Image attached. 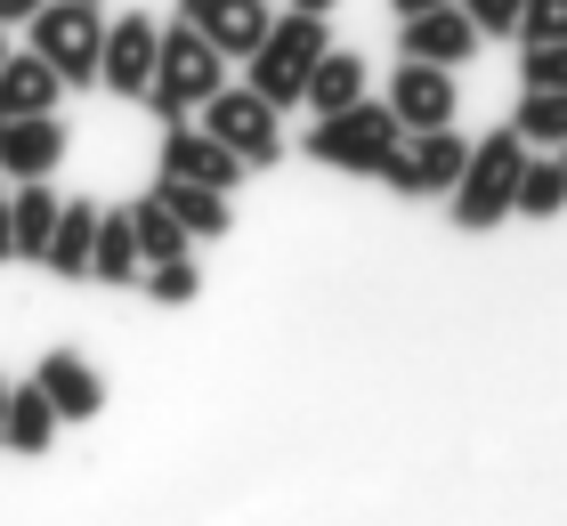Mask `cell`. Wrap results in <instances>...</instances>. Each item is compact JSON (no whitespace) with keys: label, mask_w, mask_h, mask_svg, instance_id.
I'll return each instance as SVG.
<instances>
[{"label":"cell","mask_w":567,"mask_h":526,"mask_svg":"<svg viewBox=\"0 0 567 526\" xmlns=\"http://www.w3.org/2000/svg\"><path fill=\"white\" fill-rule=\"evenodd\" d=\"M33 9H41V0H0V24H24Z\"/></svg>","instance_id":"30"},{"label":"cell","mask_w":567,"mask_h":526,"mask_svg":"<svg viewBox=\"0 0 567 526\" xmlns=\"http://www.w3.org/2000/svg\"><path fill=\"white\" fill-rule=\"evenodd\" d=\"M154 195L187 219V235H227V187H203V178H154Z\"/></svg>","instance_id":"22"},{"label":"cell","mask_w":567,"mask_h":526,"mask_svg":"<svg viewBox=\"0 0 567 526\" xmlns=\"http://www.w3.org/2000/svg\"><path fill=\"white\" fill-rule=\"evenodd\" d=\"M519 138L527 146H559L567 138V90H519Z\"/></svg>","instance_id":"24"},{"label":"cell","mask_w":567,"mask_h":526,"mask_svg":"<svg viewBox=\"0 0 567 526\" xmlns=\"http://www.w3.org/2000/svg\"><path fill=\"white\" fill-rule=\"evenodd\" d=\"M519 41H567V0H527Z\"/></svg>","instance_id":"28"},{"label":"cell","mask_w":567,"mask_h":526,"mask_svg":"<svg viewBox=\"0 0 567 526\" xmlns=\"http://www.w3.org/2000/svg\"><path fill=\"white\" fill-rule=\"evenodd\" d=\"M97 283H138L146 276V251H138V219L131 210H97Z\"/></svg>","instance_id":"19"},{"label":"cell","mask_w":567,"mask_h":526,"mask_svg":"<svg viewBox=\"0 0 567 526\" xmlns=\"http://www.w3.org/2000/svg\"><path fill=\"white\" fill-rule=\"evenodd\" d=\"M17 259V187H0V268Z\"/></svg>","instance_id":"29"},{"label":"cell","mask_w":567,"mask_h":526,"mask_svg":"<svg viewBox=\"0 0 567 526\" xmlns=\"http://www.w3.org/2000/svg\"><path fill=\"white\" fill-rule=\"evenodd\" d=\"M244 171H251V163H244L227 138H212L203 122H171V130H163V178H203V187H227V195H236Z\"/></svg>","instance_id":"9"},{"label":"cell","mask_w":567,"mask_h":526,"mask_svg":"<svg viewBox=\"0 0 567 526\" xmlns=\"http://www.w3.org/2000/svg\"><path fill=\"white\" fill-rule=\"evenodd\" d=\"M146 292L163 308H187L203 292V268H195V259H163V268H146Z\"/></svg>","instance_id":"26"},{"label":"cell","mask_w":567,"mask_h":526,"mask_svg":"<svg viewBox=\"0 0 567 526\" xmlns=\"http://www.w3.org/2000/svg\"><path fill=\"white\" fill-rule=\"evenodd\" d=\"M405 146V122H398V105L390 97H357L341 105V114H317V130H308V154L332 171H357V178H381L390 171V154Z\"/></svg>","instance_id":"3"},{"label":"cell","mask_w":567,"mask_h":526,"mask_svg":"<svg viewBox=\"0 0 567 526\" xmlns=\"http://www.w3.org/2000/svg\"><path fill=\"white\" fill-rule=\"evenodd\" d=\"M41 268L65 276V283H90V268H97V203H65V219H58V235H49Z\"/></svg>","instance_id":"16"},{"label":"cell","mask_w":567,"mask_h":526,"mask_svg":"<svg viewBox=\"0 0 567 526\" xmlns=\"http://www.w3.org/2000/svg\"><path fill=\"white\" fill-rule=\"evenodd\" d=\"M567 210V154H527V171H519V219H559Z\"/></svg>","instance_id":"23"},{"label":"cell","mask_w":567,"mask_h":526,"mask_svg":"<svg viewBox=\"0 0 567 526\" xmlns=\"http://www.w3.org/2000/svg\"><path fill=\"white\" fill-rule=\"evenodd\" d=\"M462 9L478 17L486 41H503V33H519V24H527V0H462Z\"/></svg>","instance_id":"27"},{"label":"cell","mask_w":567,"mask_h":526,"mask_svg":"<svg viewBox=\"0 0 567 526\" xmlns=\"http://www.w3.org/2000/svg\"><path fill=\"white\" fill-rule=\"evenodd\" d=\"M212 90H227V49L203 33L195 17H171L163 24V58H154V90H146V105L163 122H187V114H203V97Z\"/></svg>","instance_id":"1"},{"label":"cell","mask_w":567,"mask_h":526,"mask_svg":"<svg viewBox=\"0 0 567 526\" xmlns=\"http://www.w3.org/2000/svg\"><path fill=\"white\" fill-rule=\"evenodd\" d=\"M131 219H138V251H146V268H163V259H187V219H178V210L163 203V195H138L131 203Z\"/></svg>","instance_id":"21"},{"label":"cell","mask_w":567,"mask_h":526,"mask_svg":"<svg viewBox=\"0 0 567 526\" xmlns=\"http://www.w3.org/2000/svg\"><path fill=\"white\" fill-rule=\"evenodd\" d=\"M90 9H106V0H90Z\"/></svg>","instance_id":"35"},{"label":"cell","mask_w":567,"mask_h":526,"mask_svg":"<svg viewBox=\"0 0 567 526\" xmlns=\"http://www.w3.org/2000/svg\"><path fill=\"white\" fill-rule=\"evenodd\" d=\"M332 49V24L324 17H308V9H284L268 24V41L244 58V82L276 97V105H308V73H317V58Z\"/></svg>","instance_id":"4"},{"label":"cell","mask_w":567,"mask_h":526,"mask_svg":"<svg viewBox=\"0 0 567 526\" xmlns=\"http://www.w3.org/2000/svg\"><path fill=\"white\" fill-rule=\"evenodd\" d=\"M33 381L49 389V405H58L65 421H97V413H106V381H97V364L82 349H49L33 364Z\"/></svg>","instance_id":"13"},{"label":"cell","mask_w":567,"mask_h":526,"mask_svg":"<svg viewBox=\"0 0 567 526\" xmlns=\"http://www.w3.org/2000/svg\"><path fill=\"white\" fill-rule=\"evenodd\" d=\"M519 171H527V138H519V122H511V130H486V138H471V171H462V187L446 195L454 227H503L511 210H519Z\"/></svg>","instance_id":"2"},{"label":"cell","mask_w":567,"mask_h":526,"mask_svg":"<svg viewBox=\"0 0 567 526\" xmlns=\"http://www.w3.org/2000/svg\"><path fill=\"white\" fill-rule=\"evenodd\" d=\"M0 65H9V24H0Z\"/></svg>","instance_id":"34"},{"label":"cell","mask_w":567,"mask_h":526,"mask_svg":"<svg viewBox=\"0 0 567 526\" xmlns=\"http://www.w3.org/2000/svg\"><path fill=\"white\" fill-rule=\"evenodd\" d=\"M58 430H65V413L49 405V389L41 381H17L9 389V454H49Z\"/></svg>","instance_id":"17"},{"label":"cell","mask_w":567,"mask_h":526,"mask_svg":"<svg viewBox=\"0 0 567 526\" xmlns=\"http://www.w3.org/2000/svg\"><path fill=\"white\" fill-rule=\"evenodd\" d=\"M559 154H567V138H559Z\"/></svg>","instance_id":"36"},{"label":"cell","mask_w":567,"mask_h":526,"mask_svg":"<svg viewBox=\"0 0 567 526\" xmlns=\"http://www.w3.org/2000/svg\"><path fill=\"white\" fill-rule=\"evenodd\" d=\"M58 97H65V73L49 65L33 41L9 49V65H0V122L9 114H58Z\"/></svg>","instance_id":"15"},{"label":"cell","mask_w":567,"mask_h":526,"mask_svg":"<svg viewBox=\"0 0 567 526\" xmlns=\"http://www.w3.org/2000/svg\"><path fill=\"white\" fill-rule=\"evenodd\" d=\"M478 17L446 0V9H422V17H398V49L405 58H430V65H471L478 58Z\"/></svg>","instance_id":"10"},{"label":"cell","mask_w":567,"mask_h":526,"mask_svg":"<svg viewBox=\"0 0 567 526\" xmlns=\"http://www.w3.org/2000/svg\"><path fill=\"white\" fill-rule=\"evenodd\" d=\"M390 105L405 130H437L462 114V90H454V65H430V58H405L398 82H390Z\"/></svg>","instance_id":"11"},{"label":"cell","mask_w":567,"mask_h":526,"mask_svg":"<svg viewBox=\"0 0 567 526\" xmlns=\"http://www.w3.org/2000/svg\"><path fill=\"white\" fill-rule=\"evenodd\" d=\"M65 219V195H49V178H17V259H49V235Z\"/></svg>","instance_id":"18"},{"label":"cell","mask_w":567,"mask_h":526,"mask_svg":"<svg viewBox=\"0 0 567 526\" xmlns=\"http://www.w3.org/2000/svg\"><path fill=\"white\" fill-rule=\"evenodd\" d=\"M292 9H308V17H332V9H341V0H292Z\"/></svg>","instance_id":"33"},{"label":"cell","mask_w":567,"mask_h":526,"mask_svg":"<svg viewBox=\"0 0 567 526\" xmlns=\"http://www.w3.org/2000/svg\"><path fill=\"white\" fill-rule=\"evenodd\" d=\"M398 17H422V9H446V0H390Z\"/></svg>","instance_id":"31"},{"label":"cell","mask_w":567,"mask_h":526,"mask_svg":"<svg viewBox=\"0 0 567 526\" xmlns=\"http://www.w3.org/2000/svg\"><path fill=\"white\" fill-rule=\"evenodd\" d=\"M519 90H567V41H527L519 49Z\"/></svg>","instance_id":"25"},{"label":"cell","mask_w":567,"mask_h":526,"mask_svg":"<svg viewBox=\"0 0 567 526\" xmlns=\"http://www.w3.org/2000/svg\"><path fill=\"white\" fill-rule=\"evenodd\" d=\"M195 122L212 130V138H227V146H236L251 171L284 163V105H276V97H260L251 82H244V90H212Z\"/></svg>","instance_id":"6"},{"label":"cell","mask_w":567,"mask_h":526,"mask_svg":"<svg viewBox=\"0 0 567 526\" xmlns=\"http://www.w3.org/2000/svg\"><path fill=\"white\" fill-rule=\"evenodd\" d=\"M365 97V58H349V49H324L317 73H308V114H341V105Z\"/></svg>","instance_id":"20"},{"label":"cell","mask_w":567,"mask_h":526,"mask_svg":"<svg viewBox=\"0 0 567 526\" xmlns=\"http://www.w3.org/2000/svg\"><path fill=\"white\" fill-rule=\"evenodd\" d=\"M9 389H17V381H0V445H9Z\"/></svg>","instance_id":"32"},{"label":"cell","mask_w":567,"mask_h":526,"mask_svg":"<svg viewBox=\"0 0 567 526\" xmlns=\"http://www.w3.org/2000/svg\"><path fill=\"white\" fill-rule=\"evenodd\" d=\"M178 17H195L227 58H251V49L268 41V24H276L268 0H178Z\"/></svg>","instance_id":"14"},{"label":"cell","mask_w":567,"mask_h":526,"mask_svg":"<svg viewBox=\"0 0 567 526\" xmlns=\"http://www.w3.org/2000/svg\"><path fill=\"white\" fill-rule=\"evenodd\" d=\"M65 163V122L58 114H9L0 122V178H49Z\"/></svg>","instance_id":"12"},{"label":"cell","mask_w":567,"mask_h":526,"mask_svg":"<svg viewBox=\"0 0 567 526\" xmlns=\"http://www.w3.org/2000/svg\"><path fill=\"white\" fill-rule=\"evenodd\" d=\"M462 171H471V138H462L454 122H437V130H405V146L390 154L381 178H390L398 195H454Z\"/></svg>","instance_id":"7"},{"label":"cell","mask_w":567,"mask_h":526,"mask_svg":"<svg viewBox=\"0 0 567 526\" xmlns=\"http://www.w3.org/2000/svg\"><path fill=\"white\" fill-rule=\"evenodd\" d=\"M154 58H163V24L146 9H122L106 24V65H97V90L114 97H146L154 90Z\"/></svg>","instance_id":"8"},{"label":"cell","mask_w":567,"mask_h":526,"mask_svg":"<svg viewBox=\"0 0 567 526\" xmlns=\"http://www.w3.org/2000/svg\"><path fill=\"white\" fill-rule=\"evenodd\" d=\"M24 41L65 73V90H97V65H106V9H90V0H41V9L24 17Z\"/></svg>","instance_id":"5"}]
</instances>
